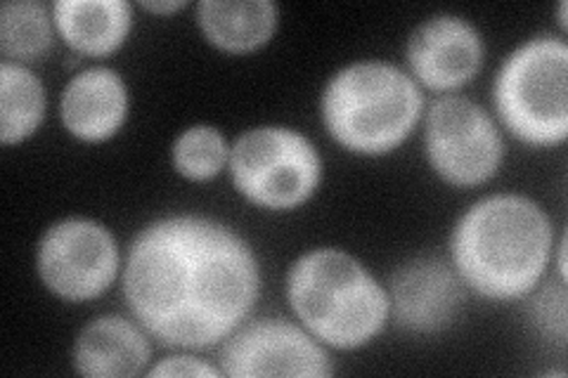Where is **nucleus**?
Returning a JSON list of instances; mask_svg holds the SVG:
<instances>
[{
    "mask_svg": "<svg viewBox=\"0 0 568 378\" xmlns=\"http://www.w3.org/2000/svg\"><path fill=\"white\" fill-rule=\"evenodd\" d=\"M133 319L162 346L216 348L252 317L261 265L237 229L200 213H173L142 227L121 269Z\"/></svg>",
    "mask_w": 568,
    "mask_h": 378,
    "instance_id": "obj_1",
    "label": "nucleus"
},
{
    "mask_svg": "<svg viewBox=\"0 0 568 378\" xmlns=\"http://www.w3.org/2000/svg\"><path fill=\"white\" fill-rule=\"evenodd\" d=\"M552 251V218L517 192L481 196L459 215L450 234L455 273L488 300L526 298L542 282Z\"/></svg>",
    "mask_w": 568,
    "mask_h": 378,
    "instance_id": "obj_2",
    "label": "nucleus"
},
{
    "mask_svg": "<svg viewBox=\"0 0 568 378\" xmlns=\"http://www.w3.org/2000/svg\"><path fill=\"white\" fill-rule=\"evenodd\" d=\"M284 294L301 327L334 350L365 348L390 319L386 286L344 248L320 246L301 254Z\"/></svg>",
    "mask_w": 568,
    "mask_h": 378,
    "instance_id": "obj_3",
    "label": "nucleus"
},
{
    "mask_svg": "<svg viewBox=\"0 0 568 378\" xmlns=\"http://www.w3.org/2000/svg\"><path fill=\"white\" fill-rule=\"evenodd\" d=\"M424 106V90L410 71L388 60H358L325 83L320 119L346 152L386 156L415 133Z\"/></svg>",
    "mask_w": 568,
    "mask_h": 378,
    "instance_id": "obj_4",
    "label": "nucleus"
},
{
    "mask_svg": "<svg viewBox=\"0 0 568 378\" xmlns=\"http://www.w3.org/2000/svg\"><path fill=\"white\" fill-rule=\"evenodd\" d=\"M493 102L505 129L524 145H564L568 137V45L561 35H532L514 48L495 74Z\"/></svg>",
    "mask_w": 568,
    "mask_h": 378,
    "instance_id": "obj_5",
    "label": "nucleus"
},
{
    "mask_svg": "<svg viewBox=\"0 0 568 378\" xmlns=\"http://www.w3.org/2000/svg\"><path fill=\"white\" fill-rule=\"evenodd\" d=\"M230 177L248 204L265 211H294L311 202L323 183V156L315 142L290 125H256L235 137Z\"/></svg>",
    "mask_w": 568,
    "mask_h": 378,
    "instance_id": "obj_6",
    "label": "nucleus"
},
{
    "mask_svg": "<svg viewBox=\"0 0 568 378\" xmlns=\"http://www.w3.org/2000/svg\"><path fill=\"white\" fill-rule=\"evenodd\" d=\"M424 152L443 183L481 187L503 168L505 137L481 104L448 93L426 110Z\"/></svg>",
    "mask_w": 568,
    "mask_h": 378,
    "instance_id": "obj_7",
    "label": "nucleus"
},
{
    "mask_svg": "<svg viewBox=\"0 0 568 378\" xmlns=\"http://www.w3.org/2000/svg\"><path fill=\"white\" fill-rule=\"evenodd\" d=\"M36 273L45 289L69 303L95 300L121 273V251L100 221L69 215L52 223L36 246Z\"/></svg>",
    "mask_w": 568,
    "mask_h": 378,
    "instance_id": "obj_8",
    "label": "nucleus"
},
{
    "mask_svg": "<svg viewBox=\"0 0 568 378\" xmlns=\"http://www.w3.org/2000/svg\"><path fill=\"white\" fill-rule=\"evenodd\" d=\"M219 367L233 378H329L336 371L327 346L282 317L246 319L221 344Z\"/></svg>",
    "mask_w": 568,
    "mask_h": 378,
    "instance_id": "obj_9",
    "label": "nucleus"
},
{
    "mask_svg": "<svg viewBox=\"0 0 568 378\" xmlns=\"http://www.w3.org/2000/svg\"><path fill=\"white\" fill-rule=\"evenodd\" d=\"M405 60L419 85L448 95L478 76L486 60V43L481 31L465 17L440 12L413 29Z\"/></svg>",
    "mask_w": 568,
    "mask_h": 378,
    "instance_id": "obj_10",
    "label": "nucleus"
},
{
    "mask_svg": "<svg viewBox=\"0 0 568 378\" xmlns=\"http://www.w3.org/2000/svg\"><path fill=\"white\" fill-rule=\"evenodd\" d=\"M467 286L453 263L422 256L400 265L386 286L390 319L407 334L434 336L450 329L467 303Z\"/></svg>",
    "mask_w": 568,
    "mask_h": 378,
    "instance_id": "obj_11",
    "label": "nucleus"
},
{
    "mask_svg": "<svg viewBox=\"0 0 568 378\" xmlns=\"http://www.w3.org/2000/svg\"><path fill=\"white\" fill-rule=\"evenodd\" d=\"M129 85L112 67H88L71 76L60 95L64 131L88 145L112 140L129 119Z\"/></svg>",
    "mask_w": 568,
    "mask_h": 378,
    "instance_id": "obj_12",
    "label": "nucleus"
},
{
    "mask_svg": "<svg viewBox=\"0 0 568 378\" xmlns=\"http://www.w3.org/2000/svg\"><path fill=\"white\" fill-rule=\"evenodd\" d=\"M152 336L135 319L100 315L79 331L71 365L85 378H131L148 374Z\"/></svg>",
    "mask_w": 568,
    "mask_h": 378,
    "instance_id": "obj_13",
    "label": "nucleus"
},
{
    "mask_svg": "<svg viewBox=\"0 0 568 378\" xmlns=\"http://www.w3.org/2000/svg\"><path fill=\"white\" fill-rule=\"evenodd\" d=\"M52 20L77 55L106 58L126 43L135 17L129 0H55Z\"/></svg>",
    "mask_w": 568,
    "mask_h": 378,
    "instance_id": "obj_14",
    "label": "nucleus"
},
{
    "mask_svg": "<svg viewBox=\"0 0 568 378\" xmlns=\"http://www.w3.org/2000/svg\"><path fill=\"white\" fill-rule=\"evenodd\" d=\"M197 24L213 48L246 55L273 41L280 6L273 0H200Z\"/></svg>",
    "mask_w": 568,
    "mask_h": 378,
    "instance_id": "obj_15",
    "label": "nucleus"
},
{
    "mask_svg": "<svg viewBox=\"0 0 568 378\" xmlns=\"http://www.w3.org/2000/svg\"><path fill=\"white\" fill-rule=\"evenodd\" d=\"M48 112V95L41 76L29 64L0 62V142L6 147L22 145Z\"/></svg>",
    "mask_w": 568,
    "mask_h": 378,
    "instance_id": "obj_16",
    "label": "nucleus"
},
{
    "mask_svg": "<svg viewBox=\"0 0 568 378\" xmlns=\"http://www.w3.org/2000/svg\"><path fill=\"white\" fill-rule=\"evenodd\" d=\"M52 6L41 0H6L0 6V52L10 62L43 60L55 45Z\"/></svg>",
    "mask_w": 568,
    "mask_h": 378,
    "instance_id": "obj_17",
    "label": "nucleus"
},
{
    "mask_svg": "<svg viewBox=\"0 0 568 378\" xmlns=\"http://www.w3.org/2000/svg\"><path fill=\"white\" fill-rule=\"evenodd\" d=\"M230 161V142L221 129L194 123L175 135L171 145V164L175 173L190 183H206L219 177Z\"/></svg>",
    "mask_w": 568,
    "mask_h": 378,
    "instance_id": "obj_18",
    "label": "nucleus"
},
{
    "mask_svg": "<svg viewBox=\"0 0 568 378\" xmlns=\"http://www.w3.org/2000/svg\"><path fill=\"white\" fill-rule=\"evenodd\" d=\"M528 300V319L545 340H552L559 353L566 348L568 331V294L566 282H547L532 289Z\"/></svg>",
    "mask_w": 568,
    "mask_h": 378,
    "instance_id": "obj_19",
    "label": "nucleus"
},
{
    "mask_svg": "<svg viewBox=\"0 0 568 378\" xmlns=\"http://www.w3.org/2000/svg\"><path fill=\"white\" fill-rule=\"evenodd\" d=\"M148 376H197V378H221L225 376L221 367L206 362V359L192 355L187 350H181L175 355H169L159 359L156 365L148 369Z\"/></svg>",
    "mask_w": 568,
    "mask_h": 378,
    "instance_id": "obj_20",
    "label": "nucleus"
},
{
    "mask_svg": "<svg viewBox=\"0 0 568 378\" xmlns=\"http://www.w3.org/2000/svg\"><path fill=\"white\" fill-rule=\"evenodd\" d=\"M140 8L152 14H173L187 8V0H140Z\"/></svg>",
    "mask_w": 568,
    "mask_h": 378,
    "instance_id": "obj_21",
    "label": "nucleus"
},
{
    "mask_svg": "<svg viewBox=\"0 0 568 378\" xmlns=\"http://www.w3.org/2000/svg\"><path fill=\"white\" fill-rule=\"evenodd\" d=\"M566 12H568V3H566V0H561L559 8H557V22H559V27H561V33L568 29V24H566Z\"/></svg>",
    "mask_w": 568,
    "mask_h": 378,
    "instance_id": "obj_22",
    "label": "nucleus"
}]
</instances>
